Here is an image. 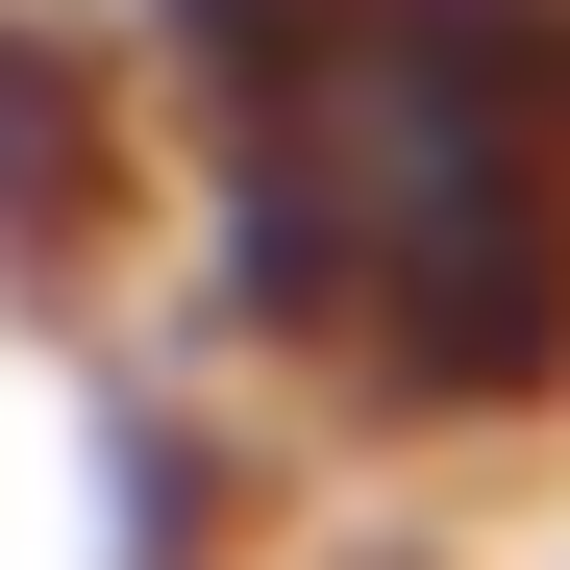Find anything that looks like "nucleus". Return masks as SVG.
<instances>
[{
	"label": "nucleus",
	"instance_id": "nucleus-1",
	"mask_svg": "<svg viewBox=\"0 0 570 570\" xmlns=\"http://www.w3.org/2000/svg\"><path fill=\"white\" fill-rule=\"evenodd\" d=\"M199 75V224L273 347L347 397L570 372V0H149Z\"/></svg>",
	"mask_w": 570,
	"mask_h": 570
}]
</instances>
